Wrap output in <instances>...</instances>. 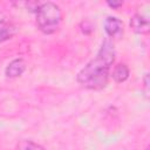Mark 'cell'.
<instances>
[{"label": "cell", "mask_w": 150, "mask_h": 150, "mask_svg": "<svg viewBox=\"0 0 150 150\" xmlns=\"http://www.w3.org/2000/svg\"><path fill=\"white\" fill-rule=\"evenodd\" d=\"M115 61V49L114 43L105 39L97 55L90 60L77 74V82L91 90L103 89L109 79V70Z\"/></svg>", "instance_id": "6da1fadb"}, {"label": "cell", "mask_w": 150, "mask_h": 150, "mask_svg": "<svg viewBox=\"0 0 150 150\" xmlns=\"http://www.w3.org/2000/svg\"><path fill=\"white\" fill-rule=\"evenodd\" d=\"M36 25L45 34H53L56 32L62 21V13L60 7L50 1L42 2L35 11Z\"/></svg>", "instance_id": "7a4b0ae2"}, {"label": "cell", "mask_w": 150, "mask_h": 150, "mask_svg": "<svg viewBox=\"0 0 150 150\" xmlns=\"http://www.w3.org/2000/svg\"><path fill=\"white\" fill-rule=\"evenodd\" d=\"M103 27H104V30H105L107 35L110 36V38L118 36L123 32V23H122V21L120 19L115 18V16H108L104 20Z\"/></svg>", "instance_id": "3957f363"}, {"label": "cell", "mask_w": 150, "mask_h": 150, "mask_svg": "<svg viewBox=\"0 0 150 150\" xmlns=\"http://www.w3.org/2000/svg\"><path fill=\"white\" fill-rule=\"evenodd\" d=\"M130 26L131 28L138 33V34H146L150 29V25H149V20L143 16L142 14H134L130 19Z\"/></svg>", "instance_id": "277c9868"}, {"label": "cell", "mask_w": 150, "mask_h": 150, "mask_svg": "<svg viewBox=\"0 0 150 150\" xmlns=\"http://www.w3.org/2000/svg\"><path fill=\"white\" fill-rule=\"evenodd\" d=\"M18 32L16 26L7 20V19H1L0 20V42H5L9 39H12Z\"/></svg>", "instance_id": "5b68a950"}, {"label": "cell", "mask_w": 150, "mask_h": 150, "mask_svg": "<svg viewBox=\"0 0 150 150\" xmlns=\"http://www.w3.org/2000/svg\"><path fill=\"white\" fill-rule=\"evenodd\" d=\"M26 70V62L22 59H15L6 67L5 74L7 77H18Z\"/></svg>", "instance_id": "8992f818"}, {"label": "cell", "mask_w": 150, "mask_h": 150, "mask_svg": "<svg viewBox=\"0 0 150 150\" xmlns=\"http://www.w3.org/2000/svg\"><path fill=\"white\" fill-rule=\"evenodd\" d=\"M129 74H130L129 67L125 63H118L117 66H115L111 76L115 82L121 83V82H124L129 77Z\"/></svg>", "instance_id": "52a82bcc"}, {"label": "cell", "mask_w": 150, "mask_h": 150, "mask_svg": "<svg viewBox=\"0 0 150 150\" xmlns=\"http://www.w3.org/2000/svg\"><path fill=\"white\" fill-rule=\"evenodd\" d=\"M19 150H45V149L32 141H22L19 144Z\"/></svg>", "instance_id": "ba28073f"}, {"label": "cell", "mask_w": 150, "mask_h": 150, "mask_svg": "<svg viewBox=\"0 0 150 150\" xmlns=\"http://www.w3.org/2000/svg\"><path fill=\"white\" fill-rule=\"evenodd\" d=\"M107 4H108V6H110L111 8H118V7H121V6L123 5L122 1H117V2H116V1H112V2H111V1H108Z\"/></svg>", "instance_id": "9c48e42d"}, {"label": "cell", "mask_w": 150, "mask_h": 150, "mask_svg": "<svg viewBox=\"0 0 150 150\" xmlns=\"http://www.w3.org/2000/svg\"><path fill=\"white\" fill-rule=\"evenodd\" d=\"M148 77H149V75H148V74H145V76H144V86H145L146 90H148V87H149V81H148Z\"/></svg>", "instance_id": "30bf717a"}, {"label": "cell", "mask_w": 150, "mask_h": 150, "mask_svg": "<svg viewBox=\"0 0 150 150\" xmlns=\"http://www.w3.org/2000/svg\"><path fill=\"white\" fill-rule=\"evenodd\" d=\"M145 150H149V146H146V148H145Z\"/></svg>", "instance_id": "8fae6325"}]
</instances>
